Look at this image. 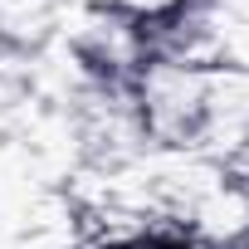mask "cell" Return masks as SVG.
Wrapping results in <instances>:
<instances>
[{"label": "cell", "mask_w": 249, "mask_h": 249, "mask_svg": "<svg viewBox=\"0 0 249 249\" xmlns=\"http://www.w3.org/2000/svg\"><path fill=\"white\" fill-rule=\"evenodd\" d=\"M127 249H181V244H161V239H152V244H127Z\"/></svg>", "instance_id": "obj_1"}]
</instances>
